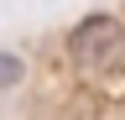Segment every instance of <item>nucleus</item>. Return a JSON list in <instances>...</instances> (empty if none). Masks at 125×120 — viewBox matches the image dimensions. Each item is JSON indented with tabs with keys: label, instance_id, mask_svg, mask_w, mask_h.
Wrapping results in <instances>:
<instances>
[{
	"label": "nucleus",
	"instance_id": "f03ea898",
	"mask_svg": "<svg viewBox=\"0 0 125 120\" xmlns=\"http://www.w3.org/2000/svg\"><path fill=\"white\" fill-rule=\"evenodd\" d=\"M0 84H5V89L21 84V57H16V52H0Z\"/></svg>",
	"mask_w": 125,
	"mask_h": 120
},
{
	"label": "nucleus",
	"instance_id": "f257e3e1",
	"mask_svg": "<svg viewBox=\"0 0 125 120\" xmlns=\"http://www.w3.org/2000/svg\"><path fill=\"white\" fill-rule=\"evenodd\" d=\"M120 52H125V26L115 16H104V11L83 16L73 26V37H68V57L78 68H99V63H109V57H120Z\"/></svg>",
	"mask_w": 125,
	"mask_h": 120
}]
</instances>
